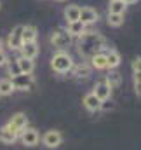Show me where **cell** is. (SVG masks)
<instances>
[{
	"instance_id": "cell-29",
	"label": "cell",
	"mask_w": 141,
	"mask_h": 150,
	"mask_svg": "<svg viewBox=\"0 0 141 150\" xmlns=\"http://www.w3.org/2000/svg\"><path fill=\"white\" fill-rule=\"evenodd\" d=\"M134 91H136L138 98H141V82H134Z\"/></svg>"
},
{
	"instance_id": "cell-3",
	"label": "cell",
	"mask_w": 141,
	"mask_h": 150,
	"mask_svg": "<svg viewBox=\"0 0 141 150\" xmlns=\"http://www.w3.org/2000/svg\"><path fill=\"white\" fill-rule=\"evenodd\" d=\"M49 40H51V44H52L58 51H66L71 44L70 33H68L66 30H63V28L54 30V32L51 33V38H49Z\"/></svg>"
},
{
	"instance_id": "cell-35",
	"label": "cell",
	"mask_w": 141,
	"mask_h": 150,
	"mask_svg": "<svg viewBox=\"0 0 141 150\" xmlns=\"http://www.w3.org/2000/svg\"><path fill=\"white\" fill-rule=\"evenodd\" d=\"M0 98H2V96H0Z\"/></svg>"
},
{
	"instance_id": "cell-26",
	"label": "cell",
	"mask_w": 141,
	"mask_h": 150,
	"mask_svg": "<svg viewBox=\"0 0 141 150\" xmlns=\"http://www.w3.org/2000/svg\"><path fill=\"white\" fill-rule=\"evenodd\" d=\"M133 72H141V56L134 58V61H133Z\"/></svg>"
},
{
	"instance_id": "cell-9",
	"label": "cell",
	"mask_w": 141,
	"mask_h": 150,
	"mask_svg": "<svg viewBox=\"0 0 141 150\" xmlns=\"http://www.w3.org/2000/svg\"><path fill=\"white\" fill-rule=\"evenodd\" d=\"M99 19V14L96 12V9H92V7H80V16H78V21L80 23H84L85 26H89V25H94L96 21Z\"/></svg>"
},
{
	"instance_id": "cell-23",
	"label": "cell",
	"mask_w": 141,
	"mask_h": 150,
	"mask_svg": "<svg viewBox=\"0 0 141 150\" xmlns=\"http://www.w3.org/2000/svg\"><path fill=\"white\" fill-rule=\"evenodd\" d=\"M108 25L113 28H118L124 25V14H111L108 12Z\"/></svg>"
},
{
	"instance_id": "cell-12",
	"label": "cell",
	"mask_w": 141,
	"mask_h": 150,
	"mask_svg": "<svg viewBox=\"0 0 141 150\" xmlns=\"http://www.w3.org/2000/svg\"><path fill=\"white\" fill-rule=\"evenodd\" d=\"M101 101H105V100H110V96H111V87L106 84V80H99L96 86H94V91H92Z\"/></svg>"
},
{
	"instance_id": "cell-32",
	"label": "cell",
	"mask_w": 141,
	"mask_h": 150,
	"mask_svg": "<svg viewBox=\"0 0 141 150\" xmlns=\"http://www.w3.org/2000/svg\"><path fill=\"white\" fill-rule=\"evenodd\" d=\"M2 47H4V42H2V38H0V51H4Z\"/></svg>"
},
{
	"instance_id": "cell-14",
	"label": "cell",
	"mask_w": 141,
	"mask_h": 150,
	"mask_svg": "<svg viewBox=\"0 0 141 150\" xmlns=\"http://www.w3.org/2000/svg\"><path fill=\"white\" fill-rule=\"evenodd\" d=\"M63 14H65V19H66L68 23L78 21V16H80V7H78L77 4L66 5V7H65V11H63Z\"/></svg>"
},
{
	"instance_id": "cell-31",
	"label": "cell",
	"mask_w": 141,
	"mask_h": 150,
	"mask_svg": "<svg viewBox=\"0 0 141 150\" xmlns=\"http://www.w3.org/2000/svg\"><path fill=\"white\" fill-rule=\"evenodd\" d=\"M136 2H138V0H124L125 5H133V4H136Z\"/></svg>"
},
{
	"instance_id": "cell-18",
	"label": "cell",
	"mask_w": 141,
	"mask_h": 150,
	"mask_svg": "<svg viewBox=\"0 0 141 150\" xmlns=\"http://www.w3.org/2000/svg\"><path fill=\"white\" fill-rule=\"evenodd\" d=\"M18 65H19L21 74H33V70H35V61L28 59V58H23V56L18 58Z\"/></svg>"
},
{
	"instance_id": "cell-8",
	"label": "cell",
	"mask_w": 141,
	"mask_h": 150,
	"mask_svg": "<svg viewBox=\"0 0 141 150\" xmlns=\"http://www.w3.org/2000/svg\"><path fill=\"white\" fill-rule=\"evenodd\" d=\"M19 138H21L23 145H26V147H35L37 143H38V140H40V136H38V131H37L35 127H28V126H26V127L21 131Z\"/></svg>"
},
{
	"instance_id": "cell-28",
	"label": "cell",
	"mask_w": 141,
	"mask_h": 150,
	"mask_svg": "<svg viewBox=\"0 0 141 150\" xmlns=\"http://www.w3.org/2000/svg\"><path fill=\"white\" fill-rule=\"evenodd\" d=\"M7 61H9V58H7V54H5L4 51H0V67H4V65H7Z\"/></svg>"
},
{
	"instance_id": "cell-16",
	"label": "cell",
	"mask_w": 141,
	"mask_h": 150,
	"mask_svg": "<svg viewBox=\"0 0 141 150\" xmlns=\"http://www.w3.org/2000/svg\"><path fill=\"white\" fill-rule=\"evenodd\" d=\"M66 32L70 33V37H80V35H84L87 30H85V25L84 23H80V21H73V23H68V26H66Z\"/></svg>"
},
{
	"instance_id": "cell-22",
	"label": "cell",
	"mask_w": 141,
	"mask_h": 150,
	"mask_svg": "<svg viewBox=\"0 0 141 150\" xmlns=\"http://www.w3.org/2000/svg\"><path fill=\"white\" fill-rule=\"evenodd\" d=\"M14 93V86L11 79H0V96H9Z\"/></svg>"
},
{
	"instance_id": "cell-2",
	"label": "cell",
	"mask_w": 141,
	"mask_h": 150,
	"mask_svg": "<svg viewBox=\"0 0 141 150\" xmlns=\"http://www.w3.org/2000/svg\"><path fill=\"white\" fill-rule=\"evenodd\" d=\"M73 65H75V63H73L71 56L66 51H58V52L51 58V68H52L54 72H58V74H68V72H71Z\"/></svg>"
},
{
	"instance_id": "cell-17",
	"label": "cell",
	"mask_w": 141,
	"mask_h": 150,
	"mask_svg": "<svg viewBox=\"0 0 141 150\" xmlns=\"http://www.w3.org/2000/svg\"><path fill=\"white\" fill-rule=\"evenodd\" d=\"M91 63V67L92 68H96V70H106L108 67H106V56H105V52H98V54H94L91 59H89Z\"/></svg>"
},
{
	"instance_id": "cell-6",
	"label": "cell",
	"mask_w": 141,
	"mask_h": 150,
	"mask_svg": "<svg viewBox=\"0 0 141 150\" xmlns=\"http://www.w3.org/2000/svg\"><path fill=\"white\" fill-rule=\"evenodd\" d=\"M42 143L47 147V149H58L61 143H63V134L56 129H51L47 131L44 136H42Z\"/></svg>"
},
{
	"instance_id": "cell-13",
	"label": "cell",
	"mask_w": 141,
	"mask_h": 150,
	"mask_svg": "<svg viewBox=\"0 0 141 150\" xmlns=\"http://www.w3.org/2000/svg\"><path fill=\"white\" fill-rule=\"evenodd\" d=\"M106 56V67L111 70V68H117L118 65H120V54H118V51H115V49H108L105 52Z\"/></svg>"
},
{
	"instance_id": "cell-21",
	"label": "cell",
	"mask_w": 141,
	"mask_h": 150,
	"mask_svg": "<svg viewBox=\"0 0 141 150\" xmlns=\"http://www.w3.org/2000/svg\"><path fill=\"white\" fill-rule=\"evenodd\" d=\"M125 9H127V5L124 4V0H110L108 12H111V14H124Z\"/></svg>"
},
{
	"instance_id": "cell-10",
	"label": "cell",
	"mask_w": 141,
	"mask_h": 150,
	"mask_svg": "<svg viewBox=\"0 0 141 150\" xmlns=\"http://www.w3.org/2000/svg\"><path fill=\"white\" fill-rule=\"evenodd\" d=\"M82 103H84V107H85L89 112H98V110H101V100H99L94 93L85 94Z\"/></svg>"
},
{
	"instance_id": "cell-25",
	"label": "cell",
	"mask_w": 141,
	"mask_h": 150,
	"mask_svg": "<svg viewBox=\"0 0 141 150\" xmlns=\"http://www.w3.org/2000/svg\"><path fill=\"white\" fill-rule=\"evenodd\" d=\"M105 80H106V84H108V86L113 89L115 86H118V84H120V74H117V72H113V74H108Z\"/></svg>"
},
{
	"instance_id": "cell-34",
	"label": "cell",
	"mask_w": 141,
	"mask_h": 150,
	"mask_svg": "<svg viewBox=\"0 0 141 150\" xmlns=\"http://www.w3.org/2000/svg\"><path fill=\"white\" fill-rule=\"evenodd\" d=\"M0 7H2V4H0Z\"/></svg>"
},
{
	"instance_id": "cell-11",
	"label": "cell",
	"mask_w": 141,
	"mask_h": 150,
	"mask_svg": "<svg viewBox=\"0 0 141 150\" xmlns=\"http://www.w3.org/2000/svg\"><path fill=\"white\" fill-rule=\"evenodd\" d=\"M19 52L23 58H28V59H35L38 56V45L37 42H25L21 47H19Z\"/></svg>"
},
{
	"instance_id": "cell-27",
	"label": "cell",
	"mask_w": 141,
	"mask_h": 150,
	"mask_svg": "<svg viewBox=\"0 0 141 150\" xmlns=\"http://www.w3.org/2000/svg\"><path fill=\"white\" fill-rule=\"evenodd\" d=\"M101 108H103V110H113V103L108 101V100H105V101H101Z\"/></svg>"
},
{
	"instance_id": "cell-4",
	"label": "cell",
	"mask_w": 141,
	"mask_h": 150,
	"mask_svg": "<svg viewBox=\"0 0 141 150\" xmlns=\"http://www.w3.org/2000/svg\"><path fill=\"white\" fill-rule=\"evenodd\" d=\"M28 126V117H26V113H23V112H18V113H14L11 119H9V122L5 124V127L9 129V131H12L14 134H21V131L25 129Z\"/></svg>"
},
{
	"instance_id": "cell-33",
	"label": "cell",
	"mask_w": 141,
	"mask_h": 150,
	"mask_svg": "<svg viewBox=\"0 0 141 150\" xmlns=\"http://www.w3.org/2000/svg\"><path fill=\"white\" fill-rule=\"evenodd\" d=\"M58 2H65V0H58Z\"/></svg>"
},
{
	"instance_id": "cell-19",
	"label": "cell",
	"mask_w": 141,
	"mask_h": 150,
	"mask_svg": "<svg viewBox=\"0 0 141 150\" xmlns=\"http://www.w3.org/2000/svg\"><path fill=\"white\" fill-rule=\"evenodd\" d=\"M21 38H23V44H25V42H37V28L32 26V25L23 26Z\"/></svg>"
},
{
	"instance_id": "cell-7",
	"label": "cell",
	"mask_w": 141,
	"mask_h": 150,
	"mask_svg": "<svg viewBox=\"0 0 141 150\" xmlns=\"http://www.w3.org/2000/svg\"><path fill=\"white\" fill-rule=\"evenodd\" d=\"M21 32H23V25H18L12 28V32L7 37V47L11 51H19V47L23 45V38H21Z\"/></svg>"
},
{
	"instance_id": "cell-30",
	"label": "cell",
	"mask_w": 141,
	"mask_h": 150,
	"mask_svg": "<svg viewBox=\"0 0 141 150\" xmlns=\"http://www.w3.org/2000/svg\"><path fill=\"white\" fill-rule=\"evenodd\" d=\"M133 77H134V82H141V72H133Z\"/></svg>"
},
{
	"instance_id": "cell-15",
	"label": "cell",
	"mask_w": 141,
	"mask_h": 150,
	"mask_svg": "<svg viewBox=\"0 0 141 150\" xmlns=\"http://www.w3.org/2000/svg\"><path fill=\"white\" fill-rule=\"evenodd\" d=\"M91 65L89 63H80V65H73V68H71V72H73V75L77 77V79H87L89 75H91Z\"/></svg>"
},
{
	"instance_id": "cell-1",
	"label": "cell",
	"mask_w": 141,
	"mask_h": 150,
	"mask_svg": "<svg viewBox=\"0 0 141 150\" xmlns=\"http://www.w3.org/2000/svg\"><path fill=\"white\" fill-rule=\"evenodd\" d=\"M105 47L106 38L96 32H85L84 35L78 37V42H77V51L84 59H91L94 54L103 52Z\"/></svg>"
},
{
	"instance_id": "cell-24",
	"label": "cell",
	"mask_w": 141,
	"mask_h": 150,
	"mask_svg": "<svg viewBox=\"0 0 141 150\" xmlns=\"http://www.w3.org/2000/svg\"><path fill=\"white\" fill-rule=\"evenodd\" d=\"M7 72H9V75H11V77L21 74L19 65H18V59H9V61H7Z\"/></svg>"
},
{
	"instance_id": "cell-5",
	"label": "cell",
	"mask_w": 141,
	"mask_h": 150,
	"mask_svg": "<svg viewBox=\"0 0 141 150\" xmlns=\"http://www.w3.org/2000/svg\"><path fill=\"white\" fill-rule=\"evenodd\" d=\"M11 82L14 86V91H28L35 84V79L32 74H19L11 77Z\"/></svg>"
},
{
	"instance_id": "cell-20",
	"label": "cell",
	"mask_w": 141,
	"mask_h": 150,
	"mask_svg": "<svg viewBox=\"0 0 141 150\" xmlns=\"http://www.w3.org/2000/svg\"><path fill=\"white\" fill-rule=\"evenodd\" d=\"M16 140H18V134H14L12 131H9L5 126L0 129V143H4V145H12Z\"/></svg>"
}]
</instances>
